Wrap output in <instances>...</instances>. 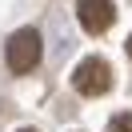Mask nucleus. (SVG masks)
<instances>
[{
	"mask_svg": "<svg viewBox=\"0 0 132 132\" xmlns=\"http://www.w3.org/2000/svg\"><path fill=\"white\" fill-rule=\"evenodd\" d=\"M128 56H132V36H128Z\"/></svg>",
	"mask_w": 132,
	"mask_h": 132,
	"instance_id": "39448f33",
	"label": "nucleus"
},
{
	"mask_svg": "<svg viewBox=\"0 0 132 132\" xmlns=\"http://www.w3.org/2000/svg\"><path fill=\"white\" fill-rule=\"evenodd\" d=\"M76 16H80V28L88 36H104L112 28V20H116V4L112 0H80Z\"/></svg>",
	"mask_w": 132,
	"mask_h": 132,
	"instance_id": "7ed1b4c3",
	"label": "nucleus"
},
{
	"mask_svg": "<svg viewBox=\"0 0 132 132\" xmlns=\"http://www.w3.org/2000/svg\"><path fill=\"white\" fill-rule=\"evenodd\" d=\"M4 56H8L12 72H32L40 64V32L36 28H16L4 44Z\"/></svg>",
	"mask_w": 132,
	"mask_h": 132,
	"instance_id": "f03ea898",
	"label": "nucleus"
},
{
	"mask_svg": "<svg viewBox=\"0 0 132 132\" xmlns=\"http://www.w3.org/2000/svg\"><path fill=\"white\" fill-rule=\"evenodd\" d=\"M72 88L80 92V96H104L108 88H112V64H108L104 56H84L80 64H76L72 72Z\"/></svg>",
	"mask_w": 132,
	"mask_h": 132,
	"instance_id": "f257e3e1",
	"label": "nucleus"
},
{
	"mask_svg": "<svg viewBox=\"0 0 132 132\" xmlns=\"http://www.w3.org/2000/svg\"><path fill=\"white\" fill-rule=\"evenodd\" d=\"M108 132H132V112H120L108 120Z\"/></svg>",
	"mask_w": 132,
	"mask_h": 132,
	"instance_id": "20e7f679",
	"label": "nucleus"
},
{
	"mask_svg": "<svg viewBox=\"0 0 132 132\" xmlns=\"http://www.w3.org/2000/svg\"><path fill=\"white\" fill-rule=\"evenodd\" d=\"M20 132H32V128H20Z\"/></svg>",
	"mask_w": 132,
	"mask_h": 132,
	"instance_id": "423d86ee",
	"label": "nucleus"
}]
</instances>
